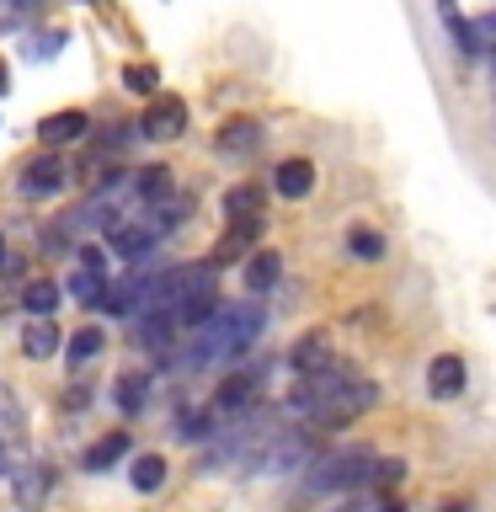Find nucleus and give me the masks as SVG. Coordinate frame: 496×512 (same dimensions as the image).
<instances>
[{"label": "nucleus", "mask_w": 496, "mask_h": 512, "mask_svg": "<svg viewBox=\"0 0 496 512\" xmlns=\"http://www.w3.org/2000/svg\"><path fill=\"white\" fill-rule=\"evenodd\" d=\"M0 262H6V235H0Z\"/></svg>", "instance_id": "58836bf2"}, {"label": "nucleus", "mask_w": 496, "mask_h": 512, "mask_svg": "<svg viewBox=\"0 0 496 512\" xmlns=\"http://www.w3.org/2000/svg\"><path fill=\"white\" fill-rule=\"evenodd\" d=\"M278 272H283V256H272V251H256L251 262H246V288H251V294H267V288L278 283Z\"/></svg>", "instance_id": "aec40b11"}, {"label": "nucleus", "mask_w": 496, "mask_h": 512, "mask_svg": "<svg viewBox=\"0 0 496 512\" xmlns=\"http://www.w3.org/2000/svg\"><path fill=\"white\" fill-rule=\"evenodd\" d=\"M102 342H107V336L96 331V326H80V331L70 336V358L86 363V358H96V352H102Z\"/></svg>", "instance_id": "c756f323"}, {"label": "nucleus", "mask_w": 496, "mask_h": 512, "mask_svg": "<svg viewBox=\"0 0 496 512\" xmlns=\"http://www.w3.org/2000/svg\"><path fill=\"white\" fill-rule=\"evenodd\" d=\"M208 422H214L208 411H187V416H182V427H176V432H182L187 443H198V438H214V427H208Z\"/></svg>", "instance_id": "7c9ffc66"}, {"label": "nucleus", "mask_w": 496, "mask_h": 512, "mask_svg": "<svg viewBox=\"0 0 496 512\" xmlns=\"http://www.w3.org/2000/svg\"><path fill=\"white\" fill-rule=\"evenodd\" d=\"M171 331H176V320L155 310L150 320H139V347H155V352H166V347H171Z\"/></svg>", "instance_id": "bb28decb"}, {"label": "nucleus", "mask_w": 496, "mask_h": 512, "mask_svg": "<svg viewBox=\"0 0 496 512\" xmlns=\"http://www.w3.org/2000/svg\"><path fill=\"white\" fill-rule=\"evenodd\" d=\"M256 331H262V304L256 299H235V304H214V315L198 326V342L187 347V368H208L219 358H240Z\"/></svg>", "instance_id": "f03ea898"}, {"label": "nucleus", "mask_w": 496, "mask_h": 512, "mask_svg": "<svg viewBox=\"0 0 496 512\" xmlns=\"http://www.w3.org/2000/svg\"><path fill=\"white\" fill-rule=\"evenodd\" d=\"M0 475H11V459H6V443H0Z\"/></svg>", "instance_id": "f704fd0d"}, {"label": "nucleus", "mask_w": 496, "mask_h": 512, "mask_svg": "<svg viewBox=\"0 0 496 512\" xmlns=\"http://www.w3.org/2000/svg\"><path fill=\"white\" fill-rule=\"evenodd\" d=\"M272 438H278V416L272 411H240V422L203 454V470L208 475H219V470H240V475L262 470Z\"/></svg>", "instance_id": "7ed1b4c3"}, {"label": "nucleus", "mask_w": 496, "mask_h": 512, "mask_svg": "<svg viewBox=\"0 0 496 512\" xmlns=\"http://www.w3.org/2000/svg\"><path fill=\"white\" fill-rule=\"evenodd\" d=\"M224 214H230V219H256V214H262V192H256L251 182L230 187V192H224Z\"/></svg>", "instance_id": "a878e982"}, {"label": "nucleus", "mask_w": 496, "mask_h": 512, "mask_svg": "<svg viewBox=\"0 0 496 512\" xmlns=\"http://www.w3.org/2000/svg\"><path fill=\"white\" fill-rule=\"evenodd\" d=\"M347 251L358 256V262H379V256H384V235L368 230V224H352V230H347Z\"/></svg>", "instance_id": "b1692460"}, {"label": "nucleus", "mask_w": 496, "mask_h": 512, "mask_svg": "<svg viewBox=\"0 0 496 512\" xmlns=\"http://www.w3.org/2000/svg\"><path fill=\"white\" fill-rule=\"evenodd\" d=\"M70 182V166H64L59 155H38V160H27L22 176H16V187L27 192V198H54V192Z\"/></svg>", "instance_id": "0eeeda50"}, {"label": "nucleus", "mask_w": 496, "mask_h": 512, "mask_svg": "<svg viewBox=\"0 0 496 512\" xmlns=\"http://www.w3.org/2000/svg\"><path fill=\"white\" fill-rule=\"evenodd\" d=\"M256 400V374H235V379H224V390L214 395V411H246Z\"/></svg>", "instance_id": "6ab92c4d"}, {"label": "nucleus", "mask_w": 496, "mask_h": 512, "mask_svg": "<svg viewBox=\"0 0 496 512\" xmlns=\"http://www.w3.org/2000/svg\"><path fill=\"white\" fill-rule=\"evenodd\" d=\"M75 256H80V262L70 272V288H59V294H70L75 304H96V299H102V288H107V262H102V251H96V246H80Z\"/></svg>", "instance_id": "423d86ee"}, {"label": "nucleus", "mask_w": 496, "mask_h": 512, "mask_svg": "<svg viewBox=\"0 0 496 512\" xmlns=\"http://www.w3.org/2000/svg\"><path fill=\"white\" fill-rule=\"evenodd\" d=\"M48 486H54V470H48V464H27V470H16V507L38 512Z\"/></svg>", "instance_id": "4468645a"}, {"label": "nucleus", "mask_w": 496, "mask_h": 512, "mask_svg": "<svg viewBox=\"0 0 496 512\" xmlns=\"http://www.w3.org/2000/svg\"><path fill=\"white\" fill-rule=\"evenodd\" d=\"M299 464H310V438H304L299 427H278V438L267 443V459L262 470H299Z\"/></svg>", "instance_id": "6e6552de"}, {"label": "nucleus", "mask_w": 496, "mask_h": 512, "mask_svg": "<svg viewBox=\"0 0 496 512\" xmlns=\"http://www.w3.org/2000/svg\"><path fill=\"white\" fill-rule=\"evenodd\" d=\"M123 86L134 91V96H155L160 70H155V64H123Z\"/></svg>", "instance_id": "cd10ccee"}, {"label": "nucleus", "mask_w": 496, "mask_h": 512, "mask_svg": "<svg viewBox=\"0 0 496 512\" xmlns=\"http://www.w3.org/2000/svg\"><path fill=\"white\" fill-rule=\"evenodd\" d=\"M464 379H470V368H464V358H454V352H438V358L427 363V390H432V400L464 395Z\"/></svg>", "instance_id": "1a4fd4ad"}, {"label": "nucleus", "mask_w": 496, "mask_h": 512, "mask_svg": "<svg viewBox=\"0 0 496 512\" xmlns=\"http://www.w3.org/2000/svg\"><path fill=\"white\" fill-rule=\"evenodd\" d=\"M118 459H128V432H123V427H118V432H102V438L86 448V459H80V464H86L91 475H102V470H112Z\"/></svg>", "instance_id": "2eb2a0df"}, {"label": "nucleus", "mask_w": 496, "mask_h": 512, "mask_svg": "<svg viewBox=\"0 0 496 512\" xmlns=\"http://www.w3.org/2000/svg\"><path fill=\"white\" fill-rule=\"evenodd\" d=\"M379 512H406V507H400V502H384V507H379Z\"/></svg>", "instance_id": "e433bc0d"}, {"label": "nucleus", "mask_w": 496, "mask_h": 512, "mask_svg": "<svg viewBox=\"0 0 496 512\" xmlns=\"http://www.w3.org/2000/svg\"><path fill=\"white\" fill-rule=\"evenodd\" d=\"M128 480H134L139 491H160V486H166V459H160V454H139L134 470H128Z\"/></svg>", "instance_id": "393cba45"}, {"label": "nucleus", "mask_w": 496, "mask_h": 512, "mask_svg": "<svg viewBox=\"0 0 496 512\" xmlns=\"http://www.w3.org/2000/svg\"><path fill=\"white\" fill-rule=\"evenodd\" d=\"M139 134L144 139H182L187 134V102L182 96H150L139 118Z\"/></svg>", "instance_id": "39448f33"}, {"label": "nucleus", "mask_w": 496, "mask_h": 512, "mask_svg": "<svg viewBox=\"0 0 496 512\" xmlns=\"http://www.w3.org/2000/svg\"><path fill=\"white\" fill-rule=\"evenodd\" d=\"M112 400H118V411H144V400H150V379L144 374H123L118 384H112Z\"/></svg>", "instance_id": "4be33fe9"}, {"label": "nucleus", "mask_w": 496, "mask_h": 512, "mask_svg": "<svg viewBox=\"0 0 496 512\" xmlns=\"http://www.w3.org/2000/svg\"><path fill=\"white\" fill-rule=\"evenodd\" d=\"M86 128H91L86 112H48V118L38 123V139H43V150H59V144L80 139Z\"/></svg>", "instance_id": "9b49d317"}, {"label": "nucleus", "mask_w": 496, "mask_h": 512, "mask_svg": "<svg viewBox=\"0 0 496 512\" xmlns=\"http://www.w3.org/2000/svg\"><path fill=\"white\" fill-rule=\"evenodd\" d=\"M256 235H262V214H256V219H230V235H224L219 246H214V262H208V267H219V262H235V256L246 251Z\"/></svg>", "instance_id": "dca6fc26"}, {"label": "nucleus", "mask_w": 496, "mask_h": 512, "mask_svg": "<svg viewBox=\"0 0 496 512\" xmlns=\"http://www.w3.org/2000/svg\"><path fill=\"white\" fill-rule=\"evenodd\" d=\"M107 240H112V256H123V262H144V256H150L155 251V230H150V224H118V230H107Z\"/></svg>", "instance_id": "9d476101"}, {"label": "nucleus", "mask_w": 496, "mask_h": 512, "mask_svg": "<svg viewBox=\"0 0 496 512\" xmlns=\"http://www.w3.org/2000/svg\"><path fill=\"white\" fill-rule=\"evenodd\" d=\"M59 43H64V32H38V38H32V59H54Z\"/></svg>", "instance_id": "2f4dec72"}, {"label": "nucleus", "mask_w": 496, "mask_h": 512, "mask_svg": "<svg viewBox=\"0 0 496 512\" xmlns=\"http://www.w3.org/2000/svg\"><path fill=\"white\" fill-rule=\"evenodd\" d=\"M59 342H64V336L48 326V320H32V326L22 331V352H27V358H54Z\"/></svg>", "instance_id": "412c9836"}, {"label": "nucleus", "mask_w": 496, "mask_h": 512, "mask_svg": "<svg viewBox=\"0 0 496 512\" xmlns=\"http://www.w3.org/2000/svg\"><path fill=\"white\" fill-rule=\"evenodd\" d=\"M219 150L224 155H256L262 150V123L256 118H230L219 128Z\"/></svg>", "instance_id": "ddd939ff"}, {"label": "nucleus", "mask_w": 496, "mask_h": 512, "mask_svg": "<svg viewBox=\"0 0 496 512\" xmlns=\"http://www.w3.org/2000/svg\"><path fill=\"white\" fill-rule=\"evenodd\" d=\"M336 512H368V507H358V502H347V507H336Z\"/></svg>", "instance_id": "4c0bfd02"}, {"label": "nucleus", "mask_w": 496, "mask_h": 512, "mask_svg": "<svg viewBox=\"0 0 496 512\" xmlns=\"http://www.w3.org/2000/svg\"><path fill=\"white\" fill-rule=\"evenodd\" d=\"M59 299H64V294H59V283H48V278H32V283L22 288V304H27V310L38 315V320L54 315V304H59Z\"/></svg>", "instance_id": "5701e85b"}, {"label": "nucleus", "mask_w": 496, "mask_h": 512, "mask_svg": "<svg viewBox=\"0 0 496 512\" xmlns=\"http://www.w3.org/2000/svg\"><path fill=\"white\" fill-rule=\"evenodd\" d=\"M166 192H171V166H144V171H139V198H144V203L166 198Z\"/></svg>", "instance_id": "c85d7f7f"}, {"label": "nucleus", "mask_w": 496, "mask_h": 512, "mask_svg": "<svg viewBox=\"0 0 496 512\" xmlns=\"http://www.w3.org/2000/svg\"><path fill=\"white\" fill-rule=\"evenodd\" d=\"M272 187H278L283 198H310V187H315V166H310V160H283L278 176H272Z\"/></svg>", "instance_id": "f3484780"}, {"label": "nucleus", "mask_w": 496, "mask_h": 512, "mask_svg": "<svg viewBox=\"0 0 496 512\" xmlns=\"http://www.w3.org/2000/svg\"><path fill=\"white\" fill-rule=\"evenodd\" d=\"M400 470H406L400 459H384V464H374V475H368V480H379V486H395V480H400Z\"/></svg>", "instance_id": "473e14b6"}, {"label": "nucleus", "mask_w": 496, "mask_h": 512, "mask_svg": "<svg viewBox=\"0 0 496 512\" xmlns=\"http://www.w3.org/2000/svg\"><path fill=\"white\" fill-rule=\"evenodd\" d=\"M443 512H470V507H464V502H443Z\"/></svg>", "instance_id": "c9c22d12"}, {"label": "nucleus", "mask_w": 496, "mask_h": 512, "mask_svg": "<svg viewBox=\"0 0 496 512\" xmlns=\"http://www.w3.org/2000/svg\"><path fill=\"white\" fill-rule=\"evenodd\" d=\"M6 91H11V70L0 64V96H6Z\"/></svg>", "instance_id": "72a5a7b5"}, {"label": "nucleus", "mask_w": 496, "mask_h": 512, "mask_svg": "<svg viewBox=\"0 0 496 512\" xmlns=\"http://www.w3.org/2000/svg\"><path fill=\"white\" fill-rule=\"evenodd\" d=\"M288 368H294L299 379L326 374V368H331V342H326L320 331H310V336H304V342H299L294 352H288Z\"/></svg>", "instance_id": "f8f14e48"}, {"label": "nucleus", "mask_w": 496, "mask_h": 512, "mask_svg": "<svg viewBox=\"0 0 496 512\" xmlns=\"http://www.w3.org/2000/svg\"><path fill=\"white\" fill-rule=\"evenodd\" d=\"M11 438H27V411L11 395V384L0 379V443H11Z\"/></svg>", "instance_id": "a211bd4d"}, {"label": "nucleus", "mask_w": 496, "mask_h": 512, "mask_svg": "<svg viewBox=\"0 0 496 512\" xmlns=\"http://www.w3.org/2000/svg\"><path fill=\"white\" fill-rule=\"evenodd\" d=\"M379 400L374 384L363 379H347V374H310L299 384L294 395H288V406H294L299 416H310V427H347L352 416H363L368 406Z\"/></svg>", "instance_id": "f257e3e1"}, {"label": "nucleus", "mask_w": 496, "mask_h": 512, "mask_svg": "<svg viewBox=\"0 0 496 512\" xmlns=\"http://www.w3.org/2000/svg\"><path fill=\"white\" fill-rule=\"evenodd\" d=\"M368 475H374L368 448H336V454L310 464V491H347V486H363Z\"/></svg>", "instance_id": "20e7f679"}]
</instances>
